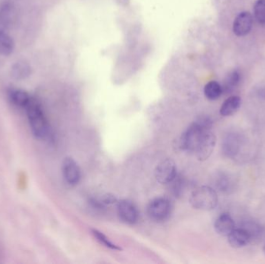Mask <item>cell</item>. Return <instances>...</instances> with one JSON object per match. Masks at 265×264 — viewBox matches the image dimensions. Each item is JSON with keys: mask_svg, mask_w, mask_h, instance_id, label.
<instances>
[{"mask_svg": "<svg viewBox=\"0 0 265 264\" xmlns=\"http://www.w3.org/2000/svg\"><path fill=\"white\" fill-rule=\"evenodd\" d=\"M28 122L35 138L45 140L50 135V128L42 106L36 100L32 98L25 107Z\"/></svg>", "mask_w": 265, "mask_h": 264, "instance_id": "1", "label": "cell"}, {"mask_svg": "<svg viewBox=\"0 0 265 264\" xmlns=\"http://www.w3.org/2000/svg\"><path fill=\"white\" fill-rule=\"evenodd\" d=\"M91 231L92 235L94 236V237L96 238L97 241L100 244H102V245L105 246L108 249L112 250H122L121 247L111 242L110 238L104 235L102 232L98 231V230H96V228H92Z\"/></svg>", "mask_w": 265, "mask_h": 264, "instance_id": "20", "label": "cell"}, {"mask_svg": "<svg viewBox=\"0 0 265 264\" xmlns=\"http://www.w3.org/2000/svg\"><path fill=\"white\" fill-rule=\"evenodd\" d=\"M228 175L222 174L219 175L217 177L216 186L221 192H229L232 186V182L228 178Z\"/></svg>", "mask_w": 265, "mask_h": 264, "instance_id": "22", "label": "cell"}, {"mask_svg": "<svg viewBox=\"0 0 265 264\" xmlns=\"http://www.w3.org/2000/svg\"><path fill=\"white\" fill-rule=\"evenodd\" d=\"M190 204L201 211H211L218 204L216 192L210 186H201L193 190L190 196Z\"/></svg>", "mask_w": 265, "mask_h": 264, "instance_id": "3", "label": "cell"}, {"mask_svg": "<svg viewBox=\"0 0 265 264\" xmlns=\"http://www.w3.org/2000/svg\"><path fill=\"white\" fill-rule=\"evenodd\" d=\"M11 76L16 81H24L28 78L32 73V68L26 60H18L11 67Z\"/></svg>", "mask_w": 265, "mask_h": 264, "instance_id": "14", "label": "cell"}, {"mask_svg": "<svg viewBox=\"0 0 265 264\" xmlns=\"http://www.w3.org/2000/svg\"><path fill=\"white\" fill-rule=\"evenodd\" d=\"M263 252H264V255H265V245L264 246V247H263Z\"/></svg>", "mask_w": 265, "mask_h": 264, "instance_id": "23", "label": "cell"}, {"mask_svg": "<svg viewBox=\"0 0 265 264\" xmlns=\"http://www.w3.org/2000/svg\"><path fill=\"white\" fill-rule=\"evenodd\" d=\"M241 76L239 70H234L230 72L229 74L224 79L222 92L231 93L234 91L240 82Z\"/></svg>", "mask_w": 265, "mask_h": 264, "instance_id": "18", "label": "cell"}, {"mask_svg": "<svg viewBox=\"0 0 265 264\" xmlns=\"http://www.w3.org/2000/svg\"><path fill=\"white\" fill-rule=\"evenodd\" d=\"M154 176L156 180L162 184H168L174 182L177 177L176 162L170 158L163 160L155 168Z\"/></svg>", "mask_w": 265, "mask_h": 264, "instance_id": "5", "label": "cell"}, {"mask_svg": "<svg viewBox=\"0 0 265 264\" xmlns=\"http://www.w3.org/2000/svg\"><path fill=\"white\" fill-rule=\"evenodd\" d=\"M214 228L216 234L222 236H228L235 228V222L228 213H224L216 218L214 223Z\"/></svg>", "mask_w": 265, "mask_h": 264, "instance_id": "13", "label": "cell"}, {"mask_svg": "<svg viewBox=\"0 0 265 264\" xmlns=\"http://www.w3.org/2000/svg\"><path fill=\"white\" fill-rule=\"evenodd\" d=\"M15 42L6 31H0V55L7 57L14 53Z\"/></svg>", "mask_w": 265, "mask_h": 264, "instance_id": "17", "label": "cell"}, {"mask_svg": "<svg viewBox=\"0 0 265 264\" xmlns=\"http://www.w3.org/2000/svg\"><path fill=\"white\" fill-rule=\"evenodd\" d=\"M216 144V138L215 134L211 130L206 132L194 152L197 159L200 162H205L208 160L215 149Z\"/></svg>", "mask_w": 265, "mask_h": 264, "instance_id": "6", "label": "cell"}, {"mask_svg": "<svg viewBox=\"0 0 265 264\" xmlns=\"http://www.w3.org/2000/svg\"><path fill=\"white\" fill-rule=\"evenodd\" d=\"M204 94L208 100L215 101L218 100L222 94V86L217 82H210L204 87Z\"/></svg>", "mask_w": 265, "mask_h": 264, "instance_id": "19", "label": "cell"}, {"mask_svg": "<svg viewBox=\"0 0 265 264\" xmlns=\"http://www.w3.org/2000/svg\"><path fill=\"white\" fill-rule=\"evenodd\" d=\"M241 106V98L239 96H232L226 98L220 107V115L222 116H230L236 114Z\"/></svg>", "mask_w": 265, "mask_h": 264, "instance_id": "15", "label": "cell"}, {"mask_svg": "<svg viewBox=\"0 0 265 264\" xmlns=\"http://www.w3.org/2000/svg\"><path fill=\"white\" fill-rule=\"evenodd\" d=\"M241 138L238 134L230 132L224 138L222 142V152L226 158H234L239 153Z\"/></svg>", "mask_w": 265, "mask_h": 264, "instance_id": "11", "label": "cell"}, {"mask_svg": "<svg viewBox=\"0 0 265 264\" xmlns=\"http://www.w3.org/2000/svg\"><path fill=\"white\" fill-rule=\"evenodd\" d=\"M172 210V206L168 199L162 197L153 199L146 207V213L149 218L157 222L168 220Z\"/></svg>", "mask_w": 265, "mask_h": 264, "instance_id": "4", "label": "cell"}, {"mask_svg": "<svg viewBox=\"0 0 265 264\" xmlns=\"http://www.w3.org/2000/svg\"><path fill=\"white\" fill-rule=\"evenodd\" d=\"M252 240V235L245 228H234L228 235V242L235 249L246 246Z\"/></svg>", "mask_w": 265, "mask_h": 264, "instance_id": "12", "label": "cell"}, {"mask_svg": "<svg viewBox=\"0 0 265 264\" xmlns=\"http://www.w3.org/2000/svg\"><path fill=\"white\" fill-rule=\"evenodd\" d=\"M8 96L14 105L22 108H25L32 98V97L24 90H16V88L10 90Z\"/></svg>", "mask_w": 265, "mask_h": 264, "instance_id": "16", "label": "cell"}, {"mask_svg": "<svg viewBox=\"0 0 265 264\" xmlns=\"http://www.w3.org/2000/svg\"><path fill=\"white\" fill-rule=\"evenodd\" d=\"M253 26V16L249 12H242L236 16L234 21L232 31L236 36H244L248 35Z\"/></svg>", "mask_w": 265, "mask_h": 264, "instance_id": "10", "label": "cell"}, {"mask_svg": "<svg viewBox=\"0 0 265 264\" xmlns=\"http://www.w3.org/2000/svg\"><path fill=\"white\" fill-rule=\"evenodd\" d=\"M120 220L128 225H134L139 220V212L134 203L128 200H121L116 203Z\"/></svg>", "mask_w": 265, "mask_h": 264, "instance_id": "7", "label": "cell"}, {"mask_svg": "<svg viewBox=\"0 0 265 264\" xmlns=\"http://www.w3.org/2000/svg\"><path fill=\"white\" fill-rule=\"evenodd\" d=\"M16 18V10L10 1L6 0L0 2V31L9 30L14 24Z\"/></svg>", "mask_w": 265, "mask_h": 264, "instance_id": "9", "label": "cell"}, {"mask_svg": "<svg viewBox=\"0 0 265 264\" xmlns=\"http://www.w3.org/2000/svg\"><path fill=\"white\" fill-rule=\"evenodd\" d=\"M64 180L70 186H76L81 179V170L77 162L72 158H66L62 165Z\"/></svg>", "mask_w": 265, "mask_h": 264, "instance_id": "8", "label": "cell"}, {"mask_svg": "<svg viewBox=\"0 0 265 264\" xmlns=\"http://www.w3.org/2000/svg\"><path fill=\"white\" fill-rule=\"evenodd\" d=\"M212 126V120L208 117L198 118L190 125L182 135L179 141L181 149L188 152H194L202 136L207 131L211 130Z\"/></svg>", "mask_w": 265, "mask_h": 264, "instance_id": "2", "label": "cell"}, {"mask_svg": "<svg viewBox=\"0 0 265 264\" xmlns=\"http://www.w3.org/2000/svg\"><path fill=\"white\" fill-rule=\"evenodd\" d=\"M254 14L259 24L265 25V0H256L254 6Z\"/></svg>", "mask_w": 265, "mask_h": 264, "instance_id": "21", "label": "cell"}]
</instances>
